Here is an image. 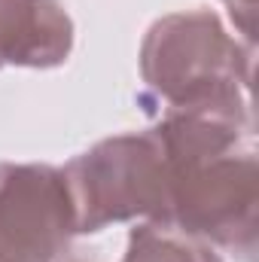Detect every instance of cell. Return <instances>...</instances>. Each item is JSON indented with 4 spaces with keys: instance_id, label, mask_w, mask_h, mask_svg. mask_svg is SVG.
I'll list each match as a JSON object with an SVG mask.
<instances>
[{
    "instance_id": "8992f818",
    "label": "cell",
    "mask_w": 259,
    "mask_h": 262,
    "mask_svg": "<svg viewBox=\"0 0 259 262\" xmlns=\"http://www.w3.org/2000/svg\"><path fill=\"white\" fill-rule=\"evenodd\" d=\"M122 262H223L217 247L168 223H143L131 229Z\"/></svg>"
},
{
    "instance_id": "5b68a950",
    "label": "cell",
    "mask_w": 259,
    "mask_h": 262,
    "mask_svg": "<svg viewBox=\"0 0 259 262\" xmlns=\"http://www.w3.org/2000/svg\"><path fill=\"white\" fill-rule=\"evenodd\" d=\"M73 21L61 0H0V67H61Z\"/></svg>"
},
{
    "instance_id": "6da1fadb",
    "label": "cell",
    "mask_w": 259,
    "mask_h": 262,
    "mask_svg": "<svg viewBox=\"0 0 259 262\" xmlns=\"http://www.w3.org/2000/svg\"><path fill=\"white\" fill-rule=\"evenodd\" d=\"M153 131L168 162V226L253 262L259 235L253 125L207 113H162Z\"/></svg>"
},
{
    "instance_id": "ba28073f",
    "label": "cell",
    "mask_w": 259,
    "mask_h": 262,
    "mask_svg": "<svg viewBox=\"0 0 259 262\" xmlns=\"http://www.w3.org/2000/svg\"><path fill=\"white\" fill-rule=\"evenodd\" d=\"M55 262H92V259H85V256H79V253H73V250H64Z\"/></svg>"
},
{
    "instance_id": "3957f363",
    "label": "cell",
    "mask_w": 259,
    "mask_h": 262,
    "mask_svg": "<svg viewBox=\"0 0 259 262\" xmlns=\"http://www.w3.org/2000/svg\"><path fill=\"white\" fill-rule=\"evenodd\" d=\"M73 201L76 235L113 223H168V162L156 131L104 137L61 168Z\"/></svg>"
},
{
    "instance_id": "277c9868",
    "label": "cell",
    "mask_w": 259,
    "mask_h": 262,
    "mask_svg": "<svg viewBox=\"0 0 259 262\" xmlns=\"http://www.w3.org/2000/svg\"><path fill=\"white\" fill-rule=\"evenodd\" d=\"M73 235L64 171L37 162H0V262H55Z\"/></svg>"
},
{
    "instance_id": "52a82bcc",
    "label": "cell",
    "mask_w": 259,
    "mask_h": 262,
    "mask_svg": "<svg viewBox=\"0 0 259 262\" xmlns=\"http://www.w3.org/2000/svg\"><path fill=\"white\" fill-rule=\"evenodd\" d=\"M238 34L244 37L247 46L256 43V12H259V0H223Z\"/></svg>"
},
{
    "instance_id": "7a4b0ae2",
    "label": "cell",
    "mask_w": 259,
    "mask_h": 262,
    "mask_svg": "<svg viewBox=\"0 0 259 262\" xmlns=\"http://www.w3.org/2000/svg\"><path fill=\"white\" fill-rule=\"evenodd\" d=\"M140 101L153 113H207L253 125V46L226 31L217 12L162 15L140 43Z\"/></svg>"
}]
</instances>
